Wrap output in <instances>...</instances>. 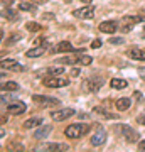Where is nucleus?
Returning <instances> with one entry per match:
<instances>
[{"mask_svg": "<svg viewBox=\"0 0 145 152\" xmlns=\"http://www.w3.org/2000/svg\"><path fill=\"white\" fill-rule=\"evenodd\" d=\"M90 129H91L90 124H73V125H69V127H66L64 135L69 137V139H79V137H83L85 134H88Z\"/></svg>", "mask_w": 145, "mask_h": 152, "instance_id": "obj_1", "label": "nucleus"}, {"mask_svg": "<svg viewBox=\"0 0 145 152\" xmlns=\"http://www.w3.org/2000/svg\"><path fill=\"white\" fill-rule=\"evenodd\" d=\"M42 85L47 88H64L69 85V80H66V78H52V76L49 75L47 78H44L42 80Z\"/></svg>", "mask_w": 145, "mask_h": 152, "instance_id": "obj_2", "label": "nucleus"}, {"mask_svg": "<svg viewBox=\"0 0 145 152\" xmlns=\"http://www.w3.org/2000/svg\"><path fill=\"white\" fill-rule=\"evenodd\" d=\"M32 100L39 105H44V107H58L61 103L58 98H52V96H44V95H34Z\"/></svg>", "mask_w": 145, "mask_h": 152, "instance_id": "obj_3", "label": "nucleus"}, {"mask_svg": "<svg viewBox=\"0 0 145 152\" xmlns=\"http://www.w3.org/2000/svg\"><path fill=\"white\" fill-rule=\"evenodd\" d=\"M73 115H74V110H73V108L52 110V112H51V118H52L54 122H63V120L69 118V117H73Z\"/></svg>", "mask_w": 145, "mask_h": 152, "instance_id": "obj_4", "label": "nucleus"}, {"mask_svg": "<svg viewBox=\"0 0 145 152\" xmlns=\"http://www.w3.org/2000/svg\"><path fill=\"white\" fill-rule=\"evenodd\" d=\"M103 86V78L101 76H91L85 81V88L88 91H98Z\"/></svg>", "mask_w": 145, "mask_h": 152, "instance_id": "obj_5", "label": "nucleus"}, {"mask_svg": "<svg viewBox=\"0 0 145 152\" xmlns=\"http://www.w3.org/2000/svg\"><path fill=\"white\" fill-rule=\"evenodd\" d=\"M120 132H122V135L125 137V140L128 142V144H133V142L138 140V132H135L133 129H130V127H127V125H122L120 127Z\"/></svg>", "mask_w": 145, "mask_h": 152, "instance_id": "obj_6", "label": "nucleus"}, {"mask_svg": "<svg viewBox=\"0 0 145 152\" xmlns=\"http://www.w3.org/2000/svg\"><path fill=\"white\" fill-rule=\"evenodd\" d=\"M98 31H101V32H105V34H115L118 31V24L115 20H105L98 26Z\"/></svg>", "mask_w": 145, "mask_h": 152, "instance_id": "obj_7", "label": "nucleus"}, {"mask_svg": "<svg viewBox=\"0 0 145 152\" xmlns=\"http://www.w3.org/2000/svg\"><path fill=\"white\" fill-rule=\"evenodd\" d=\"M93 14H95L93 5H86V7H83V9H76V10L73 12V15L78 17V19H91Z\"/></svg>", "mask_w": 145, "mask_h": 152, "instance_id": "obj_8", "label": "nucleus"}, {"mask_svg": "<svg viewBox=\"0 0 145 152\" xmlns=\"http://www.w3.org/2000/svg\"><path fill=\"white\" fill-rule=\"evenodd\" d=\"M105 142H106V132L103 130V129H100V130L91 137V145L100 147V145H103Z\"/></svg>", "mask_w": 145, "mask_h": 152, "instance_id": "obj_9", "label": "nucleus"}, {"mask_svg": "<svg viewBox=\"0 0 145 152\" xmlns=\"http://www.w3.org/2000/svg\"><path fill=\"white\" fill-rule=\"evenodd\" d=\"M26 110H27V107H26V103H22V102H15V103H10L7 107V112L12 113V115H20V113H24Z\"/></svg>", "mask_w": 145, "mask_h": 152, "instance_id": "obj_10", "label": "nucleus"}, {"mask_svg": "<svg viewBox=\"0 0 145 152\" xmlns=\"http://www.w3.org/2000/svg\"><path fill=\"white\" fill-rule=\"evenodd\" d=\"M58 64H78L81 63V56H64V58H59L56 59Z\"/></svg>", "mask_w": 145, "mask_h": 152, "instance_id": "obj_11", "label": "nucleus"}, {"mask_svg": "<svg viewBox=\"0 0 145 152\" xmlns=\"http://www.w3.org/2000/svg\"><path fill=\"white\" fill-rule=\"evenodd\" d=\"M128 56L132 59L137 61H145V49H138V48H132L128 51Z\"/></svg>", "mask_w": 145, "mask_h": 152, "instance_id": "obj_12", "label": "nucleus"}, {"mask_svg": "<svg viewBox=\"0 0 145 152\" xmlns=\"http://www.w3.org/2000/svg\"><path fill=\"white\" fill-rule=\"evenodd\" d=\"M41 149H44V151H69V145L68 144H44Z\"/></svg>", "mask_w": 145, "mask_h": 152, "instance_id": "obj_13", "label": "nucleus"}, {"mask_svg": "<svg viewBox=\"0 0 145 152\" xmlns=\"http://www.w3.org/2000/svg\"><path fill=\"white\" fill-rule=\"evenodd\" d=\"M51 132H52V127H51V125H44V127H41V129H37V130L34 132V137H36V139H44V137H47Z\"/></svg>", "mask_w": 145, "mask_h": 152, "instance_id": "obj_14", "label": "nucleus"}, {"mask_svg": "<svg viewBox=\"0 0 145 152\" xmlns=\"http://www.w3.org/2000/svg\"><path fill=\"white\" fill-rule=\"evenodd\" d=\"M44 51H46V46H37V48H32V49H29L26 53L27 58H39V56H42L44 54Z\"/></svg>", "mask_w": 145, "mask_h": 152, "instance_id": "obj_15", "label": "nucleus"}, {"mask_svg": "<svg viewBox=\"0 0 145 152\" xmlns=\"http://www.w3.org/2000/svg\"><path fill=\"white\" fill-rule=\"evenodd\" d=\"M130 105H132L130 98H118L117 103H115V107H117V110H120V112H125V110L130 108Z\"/></svg>", "mask_w": 145, "mask_h": 152, "instance_id": "obj_16", "label": "nucleus"}, {"mask_svg": "<svg viewBox=\"0 0 145 152\" xmlns=\"http://www.w3.org/2000/svg\"><path fill=\"white\" fill-rule=\"evenodd\" d=\"M41 124H42L41 117H32V118H27L24 122V129H34V127H39Z\"/></svg>", "mask_w": 145, "mask_h": 152, "instance_id": "obj_17", "label": "nucleus"}, {"mask_svg": "<svg viewBox=\"0 0 145 152\" xmlns=\"http://www.w3.org/2000/svg\"><path fill=\"white\" fill-rule=\"evenodd\" d=\"M110 85H111V88H115V90H123V88L128 86V83L125 81V80H122V78H113L111 81H110Z\"/></svg>", "mask_w": 145, "mask_h": 152, "instance_id": "obj_18", "label": "nucleus"}, {"mask_svg": "<svg viewBox=\"0 0 145 152\" xmlns=\"http://www.w3.org/2000/svg\"><path fill=\"white\" fill-rule=\"evenodd\" d=\"M56 49H58L59 53H73V51H74V48H73V44H71L69 41H63V42H59Z\"/></svg>", "mask_w": 145, "mask_h": 152, "instance_id": "obj_19", "label": "nucleus"}, {"mask_svg": "<svg viewBox=\"0 0 145 152\" xmlns=\"http://www.w3.org/2000/svg\"><path fill=\"white\" fill-rule=\"evenodd\" d=\"M19 64L15 59H2V63H0V66H2V69H12L14 71V68Z\"/></svg>", "mask_w": 145, "mask_h": 152, "instance_id": "obj_20", "label": "nucleus"}, {"mask_svg": "<svg viewBox=\"0 0 145 152\" xmlns=\"http://www.w3.org/2000/svg\"><path fill=\"white\" fill-rule=\"evenodd\" d=\"M19 9H20V10H26V12H36L37 10V7L34 5V2H22V4H19Z\"/></svg>", "mask_w": 145, "mask_h": 152, "instance_id": "obj_21", "label": "nucleus"}, {"mask_svg": "<svg viewBox=\"0 0 145 152\" xmlns=\"http://www.w3.org/2000/svg\"><path fill=\"white\" fill-rule=\"evenodd\" d=\"M2 90H7V91H15V90H19V85H17L15 81L2 83Z\"/></svg>", "mask_w": 145, "mask_h": 152, "instance_id": "obj_22", "label": "nucleus"}, {"mask_svg": "<svg viewBox=\"0 0 145 152\" xmlns=\"http://www.w3.org/2000/svg\"><path fill=\"white\" fill-rule=\"evenodd\" d=\"M26 29L29 31V32H39L42 27H41V24H37V22H27Z\"/></svg>", "mask_w": 145, "mask_h": 152, "instance_id": "obj_23", "label": "nucleus"}, {"mask_svg": "<svg viewBox=\"0 0 145 152\" xmlns=\"http://www.w3.org/2000/svg\"><path fill=\"white\" fill-rule=\"evenodd\" d=\"M95 112H96V113H100V115H103V117H106V118H117V115L108 113L105 108H100V107H96V108H95Z\"/></svg>", "mask_w": 145, "mask_h": 152, "instance_id": "obj_24", "label": "nucleus"}, {"mask_svg": "<svg viewBox=\"0 0 145 152\" xmlns=\"http://www.w3.org/2000/svg\"><path fill=\"white\" fill-rule=\"evenodd\" d=\"M47 73L51 76H54V75H61V73H64V69H63V68H49Z\"/></svg>", "mask_w": 145, "mask_h": 152, "instance_id": "obj_25", "label": "nucleus"}, {"mask_svg": "<svg viewBox=\"0 0 145 152\" xmlns=\"http://www.w3.org/2000/svg\"><path fill=\"white\" fill-rule=\"evenodd\" d=\"M110 42H111L113 46H118V44H123L125 41H123V37H111L110 39Z\"/></svg>", "mask_w": 145, "mask_h": 152, "instance_id": "obj_26", "label": "nucleus"}, {"mask_svg": "<svg viewBox=\"0 0 145 152\" xmlns=\"http://www.w3.org/2000/svg\"><path fill=\"white\" fill-rule=\"evenodd\" d=\"M19 39H20V34H12L10 37H7V42L12 44L14 41H19Z\"/></svg>", "mask_w": 145, "mask_h": 152, "instance_id": "obj_27", "label": "nucleus"}, {"mask_svg": "<svg viewBox=\"0 0 145 152\" xmlns=\"http://www.w3.org/2000/svg\"><path fill=\"white\" fill-rule=\"evenodd\" d=\"M100 46H101V41H100V39H95V41L91 42V48L93 49H98Z\"/></svg>", "mask_w": 145, "mask_h": 152, "instance_id": "obj_28", "label": "nucleus"}, {"mask_svg": "<svg viewBox=\"0 0 145 152\" xmlns=\"http://www.w3.org/2000/svg\"><path fill=\"white\" fill-rule=\"evenodd\" d=\"M138 124H142V125H145V113H142L138 117Z\"/></svg>", "mask_w": 145, "mask_h": 152, "instance_id": "obj_29", "label": "nucleus"}, {"mask_svg": "<svg viewBox=\"0 0 145 152\" xmlns=\"http://www.w3.org/2000/svg\"><path fill=\"white\" fill-rule=\"evenodd\" d=\"M5 17H9V19H15V17H14V10H9Z\"/></svg>", "mask_w": 145, "mask_h": 152, "instance_id": "obj_30", "label": "nucleus"}, {"mask_svg": "<svg viewBox=\"0 0 145 152\" xmlns=\"http://www.w3.org/2000/svg\"><path fill=\"white\" fill-rule=\"evenodd\" d=\"M138 149H140V151H145V140H142L138 144Z\"/></svg>", "mask_w": 145, "mask_h": 152, "instance_id": "obj_31", "label": "nucleus"}, {"mask_svg": "<svg viewBox=\"0 0 145 152\" xmlns=\"http://www.w3.org/2000/svg\"><path fill=\"white\" fill-rule=\"evenodd\" d=\"M44 19H46V20H47V19H49V20H51V19H52V14H44Z\"/></svg>", "mask_w": 145, "mask_h": 152, "instance_id": "obj_32", "label": "nucleus"}, {"mask_svg": "<svg viewBox=\"0 0 145 152\" xmlns=\"http://www.w3.org/2000/svg\"><path fill=\"white\" fill-rule=\"evenodd\" d=\"M71 73H73V76H78V75H79V69H76V68H74V69L71 71Z\"/></svg>", "mask_w": 145, "mask_h": 152, "instance_id": "obj_33", "label": "nucleus"}, {"mask_svg": "<svg viewBox=\"0 0 145 152\" xmlns=\"http://www.w3.org/2000/svg\"><path fill=\"white\" fill-rule=\"evenodd\" d=\"M32 2H36L37 5H39V4H44V0H32Z\"/></svg>", "mask_w": 145, "mask_h": 152, "instance_id": "obj_34", "label": "nucleus"}, {"mask_svg": "<svg viewBox=\"0 0 145 152\" xmlns=\"http://www.w3.org/2000/svg\"><path fill=\"white\" fill-rule=\"evenodd\" d=\"M63 2H66V4H69V2H73V0H63Z\"/></svg>", "mask_w": 145, "mask_h": 152, "instance_id": "obj_35", "label": "nucleus"}, {"mask_svg": "<svg viewBox=\"0 0 145 152\" xmlns=\"http://www.w3.org/2000/svg\"><path fill=\"white\" fill-rule=\"evenodd\" d=\"M81 2H86V4H88V2H93V0H81Z\"/></svg>", "mask_w": 145, "mask_h": 152, "instance_id": "obj_36", "label": "nucleus"}]
</instances>
